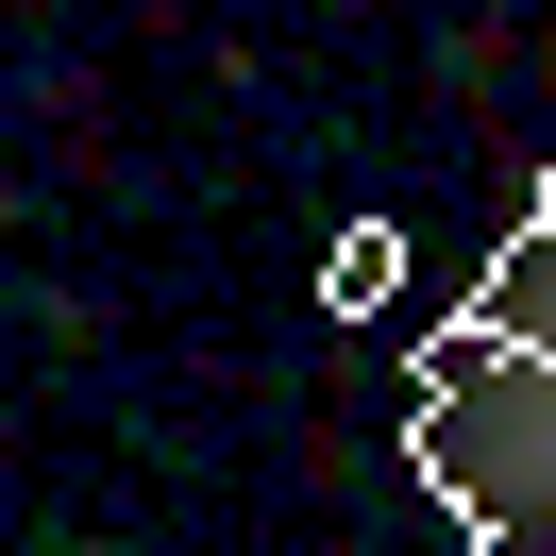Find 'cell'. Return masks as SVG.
I'll use <instances>...</instances> for the list:
<instances>
[{
  "label": "cell",
  "instance_id": "3957f363",
  "mask_svg": "<svg viewBox=\"0 0 556 556\" xmlns=\"http://www.w3.org/2000/svg\"><path fill=\"white\" fill-rule=\"evenodd\" d=\"M388 287H405V237H388V219H354V237L320 253V304H338V320H371Z\"/></svg>",
  "mask_w": 556,
  "mask_h": 556
},
{
  "label": "cell",
  "instance_id": "7a4b0ae2",
  "mask_svg": "<svg viewBox=\"0 0 556 556\" xmlns=\"http://www.w3.org/2000/svg\"><path fill=\"white\" fill-rule=\"evenodd\" d=\"M455 338H556V186H522V219L489 253V287L455 304Z\"/></svg>",
  "mask_w": 556,
  "mask_h": 556
},
{
  "label": "cell",
  "instance_id": "6da1fadb",
  "mask_svg": "<svg viewBox=\"0 0 556 556\" xmlns=\"http://www.w3.org/2000/svg\"><path fill=\"white\" fill-rule=\"evenodd\" d=\"M405 472L489 556H540L556 540V338H455L439 320L421 405H405Z\"/></svg>",
  "mask_w": 556,
  "mask_h": 556
}]
</instances>
